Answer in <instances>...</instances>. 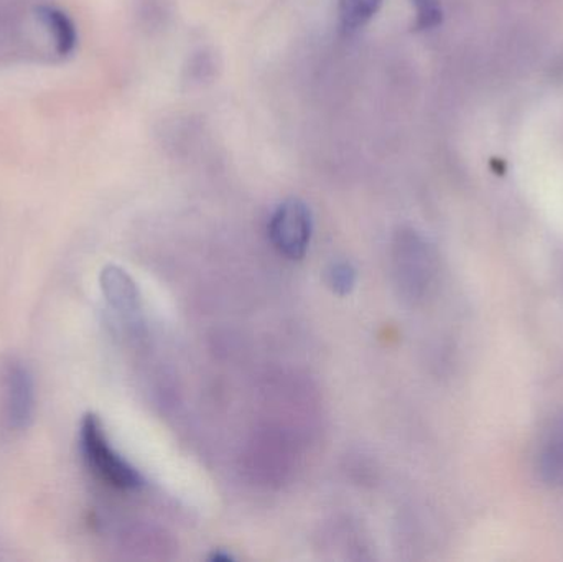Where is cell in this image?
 Returning a JSON list of instances; mask_svg holds the SVG:
<instances>
[{
	"instance_id": "3",
	"label": "cell",
	"mask_w": 563,
	"mask_h": 562,
	"mask_svg": "<svg viewBox=\"0 0 563 562\" xmlns=\"http://www.w3.org/2000/svg\"><path fill=\"white\" fill-rule=\"evenodd\" d=\"M313 234V217L307 203L298 198L282 201L269 221V238L282 256L303 260Z\"/></svg>"
},
{
	"instance_id": "6",
	"label": "cell",
	"mask_w": 563,
	"mask_h": 562,
	"mask_svg": "<svg viewBox=\"0 0 563 562\" xmlns=\"http://www.w3.org/2000/svg\"><path fill=\"white\" fill-rule=\"evenodd\" d=\"M384 0H340L338 15L341 30L347 35L366 26L374 19Z\"/></svg>"
},
{
	"instance_id": "5",
	"label": "cell",
	"mask_w": 563,
	"mask_h": 562,
	"mask_svg": "<svg viewBox=\"0 0 563 562\" xmlns=\"http://www.w3.org/2000/svg\"><path fill=\"white\" fill-rule=\"evenodd\" d=\"M538 471L552 487H563V415L549 425L538 454Z\"/></svg>"
},
{
	"instance_id": "2",
	"label": "cell",
	"mask_w": 563,
	"mask_h": 562,
	"mask_svg": "<svg viewBox=\"0 0 563 562\" xmlns=\"http://www.w3.org/2000/svg\"><path fill=\"white\" fill-rule=\"evenodd\" d=\"M35 411V388L32 375L22 360L0 359V432L22 434L30 428Z\"/></svg>"
},
{
	"instance_id": "8",
	"label": "cell",
	"mask_w": 563,
	"mask_h": 562,
	"mask_svg": "<svg viewBox=\"0 0 563 562\" xmlns=\"http://www.w3.org/2000/svg\"><path fill=\"white\" fill-rule=\"evenodd\" d=\"M416 7V23L413 29L419 32L437 29L442 23L443 10L440 0H412Z\"/></svg>"
},
{
	"instance_id": "9",
	"label": "cell",
	"mask_w": 563,
	"mask_h": 562,
	"mask_svg": "<svg viewBox=\"0 0 563 562\" xmlns=\"http://www.w3.org/2000/svg\"><path fill=\"white\" fill-rule=\"evenodd\" d=\"M211 560L213 561H231L233 560V557H231V554H228V553H214L213 554V558H211Z\"/></svg>"
},
{
	"instance_id": "1",
	"label": "cell",
	"mask_w": 563,
	"mask_h": 562,
	"mask_svg": "<svg viewBox=\"0 0 563 562\" xmlns=\"http://www.w3.org/2000/svg\"><path fill=\"white\" fill-rule=\"evenodd\" d=\"M82 458L89 471L108 487L121 492L137 491L142 487L141 474L115 452L96 415H86L79 431Z\"/></svg>"
},
{
	"instance_id": "7",
	"label": "cell",
	"mask_w": 563,
	"mask_h": 562,
	"mask_svg": "<svg viewBox=\"0 0 563 562\" xmlns=\"http://www.w3.org/2000/svg\"><path fill=\"white\" fill-rule=\"evenodd\" d=\"M357 274L353 264L336 261L327 271V284L336 296H347L356 287Z\"/></svg>"
},
{
	"instance_id": "4",
	"label": "cell",
	"mask_w": 563,
	"mask_h": 562,
	"mask_svg": "<svg viewBox=\"0 0 563 562\" xmlns=\"http://www.w3.org/2000/svg\"><path fill=\"white\" fill-rule=\"evenodd\" d=\"M102 293L109 306L128 323L141 319V296L132 277L118 266H108L101 274Z\"/></svg>"
}]
</instances>
